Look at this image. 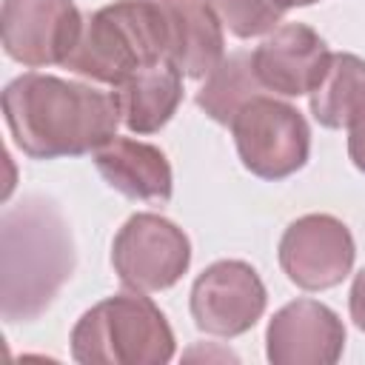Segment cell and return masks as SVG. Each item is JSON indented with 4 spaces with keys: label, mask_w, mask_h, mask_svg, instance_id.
Returning <instances> with one entry per match:
<instances>
[{
    "label": "cell",
    "mask_w": 365,
    "mask_h": 365,
    "mask_svg": "<svg viewBox=\"0 0 365 365\" xmlns=\"http://www.w3.org/2000/svg\"><path fill=\"white\" fill-rule=\"evenodd\" d=\"M3 117L14 145L31 160L94 154L123 123L111 91L40 71L3 88Z\"/></svg>",
    "instance_id": "1"
},
{
    "label": "cell",
    "mask_w": 365,
    "mask_h": 365,
    "mask_svg": "<svg viewBox=\"0 0 365 365\" xmlns=\"http://www.w3.org/2000/svg\"><path fill=\"white\" fill-rule=\"evenodd\" d=\"M74 271V240L60 208L26 197L0 222V311L6 322L37 319Z\"/></svg>",
    "instance_id": "2"
},
{
    "label": "cell",
    "mask_w": 365,
    "mask_h": 365,
    "mask_svg": "<svg viewBox=\"0 0 365 365\" xmlns=\"http://www.w3.org/2000/svg\"><path fill=\"white\" fill-rule=\"evenodd\" d=\"M165 14L157 0H117L83 20L66 68L106 86L123 83L143 66L165 60Z\"/></svg>",
    "instance_id": "3"
},
{
    "label": "cell",
    "mask_w": 365,
    "mask_h": 365,
    "mask_svg": "<svg viewBox=\"0 0 365 365\" xmlns=\"http://www.w3.org/2000/svg\"><path fill=\"white\" fill-rule=\"evenodd\" d=\"M68 342L80 365H165L177 348L165 314L134 288L91 305Z\"/></svg>",
    "instance_id": "4"
},
{
    "label": "cell",
    "mask_w": 365,
    "mask_h": 365,
    "mask_svg": "<svg viewBox=\"0 0 365 365\" xmlns=\"http://www.w3.org/2000/svg\"><path fill=\"white\" fill-rule=\"evenodd\" d=\"M242 165L259 180H285L308 163L311 128L297 106L259 94L231 120Z\"/></svg>",
    "instance_id": "5"
},
{
    "label": "cell",
    "mask_w": 365,
    "mask_h": 365,
    "mask_svg": "<svg viewBox=\"0 0 365 365\" xmlns=\"http://www.w3.org/2000/svg\"><path fill=\"white\" fill-rule=\"evenodd\" d=\"M111 265L125 288L154 294L177 285L191 265L185 231L151 211L131 214L111 242Z\"/></svg>",
    "instance_id": "6"
},
{
    "label": "cell",
    "mask_w": 365,
    "mask_h": 365,
    "mask_svg": "<svg viewBox=\"0 0 365 365\" xmlns=\"http://www.w3.org/2000/svg\"><path fill=\"white\" fill-rule=\"evenodd\" d=\"M83 20L74 0H3V51L26 68L66 66L80 40Z\"/></svg>",
    "instance_id": "7"
},
{
    "label": "cell",
    "mask_w": 365,
    "mask_h": 365,
    "mask_svg": "<svg viewBox=\"0 0 365 365\" xmlns=\"http://www.w3.org/2000/svg\"><path fill=\"white\" fill-rule=\"evenodd\" d=\"M268 291L254 265L242 259L211 262L191 285V319L202 334L234 339L257 325Z\"/></svg>",
    "instance_id": "8"
},
{
    "label": "cell",
    "mask_w": 365,
    "mask_h": 365,
    "mask_svg": "<svg viewBox=\"0 0 365 365\" xmlns=\"http://www.w3.org/2000/svg\"><path fill=\"white\" fill-rule=\"evenodd\" d=\"M279 268L302 291H328L339 285L356 259V245L334 214L297 217L279 237Z\"/></svg>",
    "instance_id": "9"
},
{
    "label": "cell",
    "mask_w": 365,
    "mask_h": 365,
    "mask_svg": "<svg viewBox=\"0 0 365 365\" xmlns=\"http://www.w3.org/2000/svg\"><path fill=\"white\" fill-rule=\"evenodd\" d=\"M345 351V325L317 299L282 305L265 328V356L274 365H334Z\"/></svg>",
    "instance_id": "10"
},
{
    "label": "cell",
    "mask_w": 365,
    "mask_h": 365,
    "mask_svg": "<svg viewBox=\"0 0 365 365\" xmlns=\"http://www.w3.org/2000/svg\"><path fill=\"white\" fill-rule=\"evenodd\" d=\"M254 71L268 94L302 97L311 94L328 71L331 48L305 23H282L251 54Z\"/></svg>",
    "instance_id": "11"
},
{
    "label": "cell",
    "mask_w": 365,
    "mask_h": 365,
    "mask_svg": "<svg viewBox=\"0 0 365 365\" xmlns=\"http://www.w3.org/2000/svg\"><path fill=\"white\" fill-rule=\"evenodd\" d=\"M165 14V60L182 77L202 80L225 57L222 23L208 0H157Z\"/></svg>",
    "instance_id": "12"
},
{
    "label": "cell",
    "mask_w": 365,
    "mask_h": 365,
    "mask_svg": "<svg viewBox=\"0 0 365 365\" xmlns=\"http://www.w3.org/2000/svg\"><path fill=\"white\" fill-rule=\"evenodd\" d=\"M100 177L128 200L168 202L174 191V177L165 154L134 137H111L94 154Z\"/></svg>",
    "instance_id": "13"
},
{
    "label": "cell",
    "mask_w": 365,
    "mask_h": 365,
    "mask_svg": "<svg viewBox=\"0 0 365 365\" xmlns=\"http://www.w3.org/2000/svg\"><path fill=\"white\" fill-rule=\"evenodd\" d=\"M120 120L131 134L160 131L182 103V74L174 63L157 60L111 86Z\"/></svg>",
    "instance_id": "14"
},
{
    "label": "cell",
    "mask_w": 365,
    "mask_h": 365,
    "mask_svg": "<svg viewBox=\"0 0 365 365\" xmlns=\"http://www.w3.org/2000/svg\"><path fill=\"white\" fill-rule=\"evenodd\" d=\"M311 114L325 128H356L365 123V60L348 51L331 54L328 71L308 94Z\"/></svg>",
    "instance_id": "15"
},
{
    "label": "cell",
    "mask_w": 365,
    "mask_h": 365,
    "mask_svg": "<svg viewBox=\"0 0 365 365\" xmlns=\"http://www.w3.org/2000/svg\"><path fill=\"white\" fill-rule=\"evenodd\" d=\"M268 94L254 71V60L248 51H234L220 60V66L205 77L202 88L197 91V106L220 125H231L237 111L259 97Z\"/></svg>",
    "instance_id": "16"
},
{
    "label": "cell",
    "mask_w": 365,
    "mask_h": 365,
    "mask_svg": "<svg viewBox=\"0 0 365 365\" xmlns=\"http://www.w3.org/2000/svg\"><path fill=\"white\" fill-rule=\"evenodd\" d=\"M220 23L240 40L271 34L282 23V9L274 0H208Z\"/></svg>",
    "instance_id": "17"
},
{
    "label": "cell",
    "mask_w": 365,
    "mask_h": 365,
    "mask_svg": "<svg viewBox=\"0 0 365 365\" xmlns=\"http://www.w3.org/2000/svg\"><path fill=\"white\" fill-rule=\"evenodd\" d=\"M348 311H351L354 325L365 334V268L359 274H354L351 294H348Z\"/></svg>",
    "instance_id": "18"
},
{
    "label": "cell",
    "mask_w": 365,
    "mask_h": 365,
    "mask_svg": "<svg viewBox=\"0 0 365 365\" xmlns=\"http://www.w3.org/2000/svg\"><path fill=\"white\" fill-rule=\"evenodd\" d=\"M348 157L365 174V123L348 131Z\"/></svg>",
    "instance_id": "19"
},
{
    "label": "cell",
    "mask_w": 365,
    "mask_h": 365,
    "mask_svg": "<svg viewBox=\"0 0 365 365\" xmlns=\"http://www.w3.org/2000/svg\"><path fill=\"white\" fill-rule=\"evenodd\" d=\"M282 11H288V9H302V6H314V3H319V0H274Z\"/></svg>",
    "instance_id": "20"
}]
</instances>
